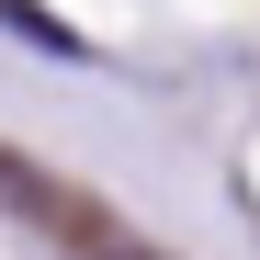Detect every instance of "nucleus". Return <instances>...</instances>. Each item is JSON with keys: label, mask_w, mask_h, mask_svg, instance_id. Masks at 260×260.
Wrapping results in <instances>:
<instances>
[{"label": "nucleus", "mask_w": 260, "mask_h": 260, "mask_svg": "<svg viewBox=\"0 0 260 260\" xmlns=\"http://www.w3.org/2000/svg\"><path fill=\"white\" fill-rule=\"evenodd\" d=\"M0 23H12V34H34V46H46V57H79V34H68V23H46V12H34V0H0Z\"/></svg>", "instance_id": "1"}]
</instances>
